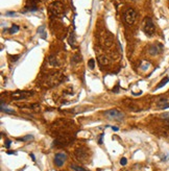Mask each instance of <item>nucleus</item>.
I'll use <instances>...</instances> for the list:
<instances>
[{
  "instance_id": "nucleus-1",
  "label": "nucleus",
  "mask_w": 169,
  "mask_h": 171,
  "mask_svg": "<svg viewBox=\"0 0 169 171\" xmlns=\"http://www.w3.org/2000/svg\"><path fill=\"white\" fill-rule=\"evenodd\" d=\"M64 75L60 72H56L53 74H51L48 77L47 81H46V85H48L49 87H54V86H58L64 80Z\"/></svg>"
},
{
  "instance_id": "nucleus-2",
  "label": "nucleus",
  "mask_w": 169,
  "mask_h": 171,
  "mask_svg": "<svg viewBox=\"0 0 169 171\" xmlns=\"http://www.w3.org/2000/svg\"><path fill=\"white\" fill-rule=\"evenodd\" d=\"M105 116L109 120H116V121H121L124 118V114L117 109L109 110L105 113Z\"/></svg>"
},
{
  "instance_id": "nucleus-3",
  "label": "nucleus",
  "mask_w": 169,
  "mask_h": 171,
  "mask_svg": "<svg viewBox=\"0 0 169 171\" xmlns=\"http://www.w3.org/2000/svg\"><path fill=\"white\" fill-rule=\"evenodd\" d=\"M143 29H144V32L147 34L148 37H151L152 34H154L156 31V27H154V24L152 22V20L150 19L149 17H146L144 19V22H143Z\"/></svg>"
},
{
  "instance_id": "nucleus-4",
  "label": "nucleus",
  "mask_w": 169,
  "mask_h": 171,
  "mask_svg": "<svg viewBox=\"0 0 169 171\" xmlns=\"http://www.w3.org/2000/svg\"><path fill=\"white\" fill-rule=\"evenodd\" d=\"M136 19H137V13H136L135 10L133 9L126 10L125 14H124V21L126 22V24L132 25V24L135 23Z\"/></svg>"
},
{
  "instance_id": "nucleus-5",
  "label": "nucleus",
  "mask_w": 169,
  "mask_h": 171,
  "mask_svg": "<svg viewBox=\"0 0 169 171\" xmlns=\"http://www.w3.org/2000/svg\"><path fill=\"white\" fill-rule=\"evenodd\" d=\"M34 95V92H28V91H16L12 93V98L15 100H22V99H27Z\"/></svg>"
},
{
  "instance_id": "nucleus-6",
  "label": "nucleus",
  "mask_w": 169,
  "mask_h": 171,
  "mask_svg": "<svg viewBox=\"0 0 169 171\" xmlns=\"http://www.w3.org/2000/svg\"><path fill=\"white\" fill-rule=\"evenodd\" d=\"M75 156L78 161H81V162H86L89 158V151L88 149H86L85 147H79L75 150L74 152Z\"/></svg>"
},
{
  "instance_id": "nucleus-7",
  "label": "nucleus",
  "mask_w": 169,
  "mask_h": 171,
  "mask_svg": "<svg viewBox=\"0 0 169 171\" xmlns=\"http://www.w3.org/2000/svg\"><path fill=\"white\" fill-rule=\"evenodd\" d=\"M50 11L53 15L56 16H60L64 13V5H63L62 2L60 1H56L53 2L51 5H50Z\"/></svg>"
},
{
  "instance_id": "nucleus-8",
  "label": "nucleus",
  "mask_w": 169,
  "mask_h": 171,
  "mask_svg": "<svg viewBox=\"0 0 169 171\" xmlns=\"http://www.w3.org/2000/svg\"><path fill=\"white\" fill-rule=\"evenodd\" d=\"M66 160H67V154L64 153V152H59L54 156V164L58 167H62Z\"/></svg>"
},
{
  "instance_id": "nucleus-9",
  "label": "nucleus",
  "mask_w": 169,
  "mask_h": 171,
  "mask_svg": "<svg viewBox=\"0 0 169 171\" xmlns=\"http://www.w3.org/2000/svg\"><path fill=\"white\" fill-rule=\"evenodd\" d=\"M71 142V139L68 137H60L53 142L54 146H58V147H63V146L68 145L69 143Z\"/></svg>"
},
{
  "instance_id": "nucleus-10",
  "label": "nucleus",
  "mask_w": 169,
  "mask_h": 171,
  "mask_svg": "<svg viewBox=\"0 0 169 171\" xmlns=\"http://www.w3.org/2000/svg\"><path fill=\"white\" fill-rule=\"evenodd\" d=\"M163 50V46L161 45L160 43H157V44H152L151 46L149 47L148 51L151 56H157V54L161 53V51Z\"/></svg>"
},
{
  "instance_id": "nucleus-11",
  "label": "nucleus",
  "mask_w": 169,
  "mask_h": 171,
  "mask_svg": "<svg viewBox=\"0 0 169 171\" xmlns=\"http://www.w3.org/2000/svg\"><path fill=\"white\" fill-rule=\"evenodd\" d=\"M157 107L161 110H166V109H169V101L167 98L165 97H160L157 101Z\"/></svg>"
},
{
  "instance_id": "nucleus-12",
  "label": "nucleus",
  "mask_w": 169,
  "mask_h": 171,
  "mask_svg": "<svg viewBox=\"0 0 169 171\" xmlns=\"http://www.w3.org/2000/svg\"><path fill=\"white\" fill-rule=\"evenodd\" d=\"M98 62L101 66H107V65L110 64V61L109 58H107L105 56H98Z\"/></svg>"
},
{
  "instance_id": "nucleus-13",
  "label": "nucleus",
  "mask_w": 169,
  "mask_h": 171,
  "mask_svg": "<svg viewBox=\"0 0 169 171\" xmlns=\"http://www.w3.org/2000/svg\"><path fill=\"white\" fill-rule=\"evenodd\" d=\"M168 81H169V77H164V78H163L162 80L158 83V87L156 88V90H158V89H161L162 87H164V86L166 85Z\"/></svg>"
},
{
  "instance_id": "nucleus-14",
  "label": "nucleus",
  "mask_w": 169,
  "mask_h": 171,
  "mask_svg": "<svg viewBox=\"0 0 169 171\" xmlns=\"http://www.w3.org/2000/svg\"><path fill=\"white\" fill-rule=\"evenodd\" d=\"M1 111L4 112V113H7V114H14V113H15V112H14L12 109H9V107H4V103H3V101L1 102Z\"/></svg>"
},
{
  "instance_id": "nucleus-15",
  "label": "nucleus",
  "mask_w": 169,
  "mask_h": 171,
  "mask_svg": "<svg viewBox=\"0 0 169 171\" xmlns=\"http://www.w3.org/2000/svg\"><path fill=\"white\" fill-rule=\"evenodd\" d=\"M27 9L28 10H30L31 12H34V11H37V7H36V4H34V1H28V3H27Z\"/></svg>"
},
{
  "instance_id": "nucleus-16",
  "label": "nucleus",
  "mask_w": 169,
  "mask_h": 171,
  "mask_svg": "<svg viewBox=\"0 0 169 171\" xmlns=\"http://www.w3.org/2000/svg\"><path fill=\"white\" fill-rule=\"evenodd\" d=\"M161 118L164 120V122L166 123V125L169 126V113H164L161 115Z\"/></svg>"
},
{
  "instance_id": "nucleus-17",
  "label": "nucleus",
  "mask_w": 169,
  "mask_h": 171,
  "mask_svg": "<svg viewBox=\"0 0 169 171\" xmlns=\"http://www.w3.org/2000/svg\"><path fill=\"white\" fill-rule=\"evenodd\" d=\"M71 168H72L74 171H88V170H86V169H85V168H83V167L77 166V165H75V164H72V165H71Z\"/></svg>"
},
{
  "instance_id": "nucleus-18",
  "label": "nucleus",
  "mask_w": 169,
  "mask_h": 171,
  "mask_svg": "<svg viewBox=\"0 0 169 171\" xmlns=\"http://www.w3.org/2000/svg\"><path fill=\"white\" fill-rule=\"evenodd\" d=\"M49 63L52 65V66H59L58 61H56V58H54V56H50V58H49Z\"/></svg>"
},
{
  "instance_id": "nucleus-19",
  "label": "nucleus",
  "mask_w": 169,
  "mask_h": 171,
  "mask_svg": "<svg viewBox=\"0 0 169 171\" xmlns=\"http://www.w3.org/2000/svg\"><path fill=\"white\" fill-rule=\"evenodd\" d=\"M18 30H19V26H18V25H13L11 27V29H10V32H11V34H16Z\"/></svg>"
},
{
  "instance_id": "nucleus-20",
  "label": "nucleus",
  "mask_w": 169,
  "mask_h": 171,
  "mask_svg": "<svg viewBox=\"0 0 169 171\" xmlns=\"http://www.w3.org/2000/svg\"><path fill=\"white\" fill-rule=\"evenodd\" d=\"M32 138H34V137H32V136L31 135H27V136H26V137H23V138H20V141H28V140H31L32 139Z\"/></svg>"
},
{
  "instance_id": "nucleus-21",
  "label": "nucleus",
  "mask_w": 169,
  "mask_h": 171,
  "mask_svg": "<svg viewBox=\"0 0 169 171\" xmlns=\"http://www.w3.org/2000/svg\"><path fill=\"white\" fill-rule=\"evenodd\" d=\"M88 65H89V67H90L91 69H94V67H95V64H94V60H90V61H89Z\"/></svg>"
},
{
  "instance_id": "nucleus-22",
  "label": "nucleus",
  "mask_w": 169,
  "mask_h": 171,
  "mask_svg": "<svg viewBox=\"0 0 169 171\" xmlns=\"http://www.w3.org/2000/svg\"><path fill=\"white\" fill-rule=\"evenodd\" d=\"M126 163H127V160H126L125 158H122L121 160H120V164H121L122 166H124V165H126Z\"/></svg>"
},
{
  "instance_id": "nucleus-23",
  "label": "nucleus",
  "mask_w": 169,
  "mask_h": 171,
  "mask_svg": "<svg viewBox=\"0 0 169 171\" xmlns=\"http://www.w3.org/2000/svg\"><path fill=\"white\" fill-rule=\"evenodd\" d=\"M149 67V63H145V64H143L141 66V69L142 70H146V68H148Z\"/></svg>"
},
{
  "instance_id": "nucleus-24",
  "label": "nucleus",
  "mask_w": 169,
  "mask_h": 171,
  "mask_svg": "<svg viewBox=\"0 0 169 171\" xmlns=\"http://www.w3.org/2000/svg\"><path fill=\"white\" fill-rule=\"evenodd\" d=\"M73 60H74V62L75 63H78L79 61L81 60V56H75L74 58H73Z\"/></svg>"
},
{
  "instance_id": "nucleus-25",
  "label": "nucleus",
  "mask_w": 169,
  "mask_h": 171,
  "mask_svg": "<svg viewBox=\"0 0 169 171\" xmlns=\"http://www.w3.org/2000/svg\"><path fill=\"white\" fill-rule=\"evenodd\" d=\"M11 143H12V142L10 141V140H7V141H5V147L10 148V146H11Z\"/></svg>"
},
{
  "instance_id": "nucleus-26",
  "label": "nucleus",
  "mask_w": 169,
  "mask_h": 171,
  "mask_svg": "<svg viewBox=\"0 0 169 171\" xmlns=\"http://www.w3.org/2000/svg\"><path fill=\"white\" fill-rule=\"evenodd\" d=\"M102 139H103V134H101L100 139H99V144H102Z\"/></svg>"
},
{
  "instance_id": "nucleus-27",
  "label": "nucleus",
  "mask_w": 169,
  "mask_h": 171,
  "mask_svg": "<svg viewBox=\"0 0 169 171\" xmlns=\"http://www.w3.org/2000/svg\"><path fill=\"white\" fill-rule=\"evenodd\" d=\"M112 129H113V131H115V132H118V131H119V128H118L117 126H112Z\"/></svg>"
},
{
  "instance_id": "nucleus-28",
  "label": "nucleus",
  "mask_w": 169,
  "mask_h": 171,
  "mask_svg": "<svg viewBox=\"0 0 169 171\" xmlns=\"http://www.w3.org/2000/svg\"><path fill=\"white\" fill-rule=\"evenodd\" d=\"M7 16H12V15H14V13H7Z\"/></svg>"
},
{
  "instance_id": "nucleus-29",
  "label": "nucleus",
  "mask_w": 169,
  "mask_h": 171,
  "mask_svg": "<svg viewBox=\"0 0 169 171\" xmlns=\"http://www.w3.org/2000/svg\"><path fill=\"white\" fill-rule=\"evenodd\" d=\"M30 156H31V158H32V160H36V159H34V154H30Z\"/></svg>"
}]
</instances>
